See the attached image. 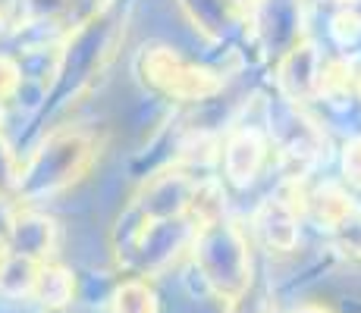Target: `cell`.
Masks as SVG:
<instances>
[{"label": "cell", "mask_w": 361, "mask_h": 313, "mask_svg": "<svg viewBox=\"0 0 361 313\" xmlns=\"http://www.w3.org/2000/svg\"><path fill=\"white\" fill-rule=\"evenodd\" d=\"M195 260L201 263V273L204 279L214 285L224 298H235L245 288V257H242L239 241L230 232H207L201 238V245L195 248Z\"/></svg>", "instance_id": "6da1fadb"}, {"label": "cell", "mask_w": 361, "mask_h": 313, "mask_svg": "<svg viewBox=\"0 0 361 313\" xmlns=\"http://www.w3.org/2000/svg\"><path fill=\"white\" fill-rule=\"evenodd\" d=\"M114 313H157V298L148 282L132 279L114 295Z\"/></svg>", "instance_id": "7a4b0ae2"}, {"label": "cell", "mask_w": 361, "mask_h": 313, "mask_svg": "<svg viewBox=\"0 0 361 313\" xmlns=\"http://www.w3.org/2000/svg\"><path fill=\"white\" fill-rule=\"evenodd\" d=\"M38 291L47 304V307H63V304L73 298V279H69L66 273H60V269H41L38 276Z\"/></svg>", "instance_id": "3957f363"}, {"label": "cell", "mask_w": 361, "mask_h": 313, "mask_svg": "<svg viewBox=\"0 0 361 313\" xmlns=\"http://www.w3.org/2000/svg\"><path fill=\"white\" fill-rule=\"evenodd\" d=\"M298 313H324V310H317V307H305V310H298Z\"/></svg>", "instance_id": "277c9868"}]
</instances>
